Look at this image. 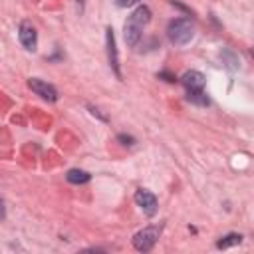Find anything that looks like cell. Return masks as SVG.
I'll list each match as a JSON object with an SVG mask.
<instances>
[{
    "mask_svg": "<svg viewBox=\"0 0 254 254\" xmlns=\"http://www.w3.org/2000/svg\"><path fill=\"white\" fill-rule=\"evenodd\" d=\"M149 22H151V10L147 6H137L135 12L125 22V44L131 48L137 46L141 40V32Z\"/></svg>",
    "mask_w": 254,
    "mask_h": 254,
    "instance_id": "1",
    "label": "cell"
},
{
    "mask_svg": "<svg viewBox=\"0 0 254 254\" xmlns=\"http://www.w3.org/2000/svg\"><path fill=\"white\" fill-rule=\"evenodd\" d=\"M167 36L171 40V44L175 46H185L192 40L194 36V26L190 24V20L187 18H177L173 22H169L167 26Z\"/></svg>",
    "mask_w": 254,
    "mask_h": 254,
    "instance_id": "2",
    "label": "cell"
},
{
    "mask_svg": "<svg viewBox=\"0 0 254 254\" xmlns=\"http://www.w3.org/2000/svg\"><path fill=\"white\" fill-rule=\"evenodd\" d=\"M161 232H163V224H159V226H147V228L139 230V232L133 236V246H135V250H139V252H149V250L157 244Z\"/></svg>",
    "mask_w": 254,
    "mask_h": 254,
    "instance_id": "3",
    "label": "cell"
},
{
    "mask_svg": "<svg viewBox=\"0 0 254 254\" xmlns=\"http://www.w3.org/2000/svg\"><path fill=\"white\" fill-rule=\"evenodd\" d=\"M18 38H20V44H22L26 50H30V52L36 50V46H38V32H36V28L32 26V22L24 20V22L20 24V28H18Z\"/></svg>",
    "mask_w": 254,
    "mask_h": 254,
    "instance_id": "4",
    "label": "cell"
},
{
    "mask_svg": "<svg viewBox=\"0 0 254 254\" xmlns=\"http://www.w3.org/2000/svg\"><path fill=\"white\" fill-rule=\"evenodd\" d=\"M135 202L139 204V208L147 214V216H153L157 212V196L151 192V190H145V189H137L135 190Z\"/></svg>",
    "mask_w": 254,
    "mask_h": 254,
    "instance_id": "5",
    "label": "cell"
},
{
    "mask_svg": "<svg viewBox=\"0 0 254 254\" xmlns=\"http://www.w3.org/2000/svg\"><path fill=\"white\" fill-rule=\"evenodd\" d=\"M28 85H30V89H32L36 95H40L42 99L58 101V91H56V87H54L52 83H48V81H44V79H38V77H32V79L28 81Z\"/></svg>",
    "mask_w": 254,
    "mask_h": 254,
    "instance_id": "6",
    "label": "cell"
},
{
    "mask_svg": "<svg viewBox=\"0 0 254 254\" xmlns=\"http://www.w3.org/2000/svg\"><path fill=\"white\" fill-rule=\"evenodd\" d=\"M105 44H107V58H109V65L113 67L115 75L121 77V69H119V58H117V46H115V36H113V30L107 28L105 32Z\"/></svg>",
    "mask_w": 254,
    "mask_h": 254,
    "instance_id": "7",
    "label": "cell"
},
{
    "mask_svg": "<svg viewBox=\"0 0 254 254\" xmlns=\"http://www.w3.org/2000/svg\"><path fill=\"white\" fill-rule=\"evenodd\" d=\"M204 75L196 69H190V71H185L183 77H181V83L187 87V91H198L204 87Z\"/></svg>",
    "mask_w": 254,
    "mask_h": 254,
    "instance_id": "8",
    "label": "cell"
},
{
    "mask_svg": "<svg viewBox=\"0 0 254 254\" xmlns=\"http://www.w3.org/2000/svg\"><path fill=\"white\" fill-rule=\"evenodd\" d=\"M65 179H67L71 185H83V183H87V181L91 179V175L85 173V171H81V169H71V171H67Z\"/></svg>",
    "mask_w": 254,
    "mask_h": 254,
    "instance_id": "9",
    "label": "cell"
},
{
    "mask_svg": "<svg viewBox=\"0 0 254 254\" xmlns=\"http://www.w3.org/2000/svg\"><path fill=\"white\" fill-rule=\"evenodd\" d=\"M242 242V234H236V232H232V234H226V236H222L218 242H216V248H232V246H238Z\"/></svg>",
    "mask_w": 254,
    "mask_h": 254,
    "instance_id": "10",
    "label": "cell"
},
{
    "mask_svg": "<svg viewBox=\"0 0 254 254\" xmlns=\"http://www.w3.org/2000/svg\"><path fill=\"white\" fill-rule=\"evenodd\" d=\"M187 99L190 103H194V105H200V107H206L210 103L208 97H206V93L202 89H198V91H187Z\"/></svg>",
    "mask_w": 254,
    "mask_h": 254,
    "instance_id": "11",
    "label": "cell"
},
{
    "mask_svg": "<svg viewBox=\"0 0 254 254\" xmlns=\"http://www.w3.org/2000/svg\"><path fill=\"white\" fill-rule=\"evenodd\" d=\"M117 139H119V141H123V145H135V139H133L131 135H123V133H121Z\"/></svg>",
    "mask_w": 254,
    "mask_h": 254,
    "instance_id": "12",
    "label": "cell"
},
{
    "mask_svg": "<svg viewBox=\"0 0 254 254\" xmlns=\"http://www.w3.org/2000/svg\"><path fill=\"white\" fill-rule=\"evenodd\" d=\"M139 0H115V4L119 6V8H127V6H133V4H137Z\"/></svg>",
    "mask_w": 254,
    "mask_h": 254,
    "instance_id": "13",
    "label": "cell"
},
{
    "mask_svg": "<svg viewBox=\"0 0 254 254\" xmlns=\"http://www.w3.org/2000/svg\"><path fill=\"white\" fill-rule=\"evenodd\" d=\"M159 77H167V81H175V75H171L169 71H161Z\"/></svg>",
    "mask_w": 254,
    "mask_h": 254,
    "instance_id": "14",
    "label": "cell"
},
{
    "mask_svg": "<svg viewBox=\"0 0 254 254\" xmlns=\"http://www.w3.org/2000/svg\"><path fill=\"white\" fill-rule=\"evenodd\" d=\"M6 216V212H4V202H2V198H0V220Z\"/></svg>",
    "mask_w": 254,
    "mask_h": 254,
    "instance_id": "15",
    "label": "cell"
},
{
    "mask_svg": "<svg viewBox=\"0 0 254 254\" xmlns=\"http://www.w3.org/2000/svg\"><path fill=\"white\" fill-rule=\"evenodd\" d=\"M79 2H83V0H79Z\"/></svg>",
    "mask_w": 254,
    "mask_h": 254,
    "instance_id": "16",
    "label": "cell"
}]
</instances>
